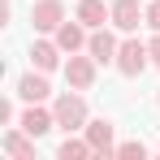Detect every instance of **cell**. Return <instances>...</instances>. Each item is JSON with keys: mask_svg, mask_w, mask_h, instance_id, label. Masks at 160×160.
<instances>
[{"mask_svg": "<svg viewBox=\"0 0 160 160\" xmlns=\"http://www.w3.org/2000/svg\"><path fill=\"white\" fill-rule=\"evenodd\" d=\"M126 78H138L147 65H152V52H147V43H138V39H126L121 48H117V61H112Z\"/></svg>", "mask_w": 160, "mask_h": 160, "instance_id": "7a4b0ae2", "label": "cell"}, {"mask_svg": "<svg viewBox=\"0 0 160 160\" xmlns=\"http://www.w3.org/2000/svg\"><path fill=\"white\" fill-rule=\"evenodd\" d=\"M117 156H121V160H143V156H147V147H143L138 138H130V143H121V147H117Z\"/></svg>", "mask_w": 160, "mask_h": 160, "instance_id": "9a60e30c", "label": "cell"}, {"mask_svg": "<svg viewBox=\"0 0 160 160\" xmlns=\"http://www.w3.org/2000/svg\"><path fill=\"white\" fill-rule=\"evenodd\" d=\"M95 56L87 52V56H78V52H69V61H65V82L74 87V91H91V82H95Z\"/></svg>", "mask_w": 160, "mask_h": 160, "instance_id": "3957f363", "label": "cell"}, {"mask_svg": "<svg viewBox=\"0 0 160 160\" xmlns=\"http://www.w3.org/2000/svg\"><path fill=\"white\" fill-rule=\"evenodd\" d=\"M18 95H22L26 104H43V100L52 95V87H48V78H43V69L22 74V78H18Z\"/></svg>", "mask_w": 160, "mask_h": 160, "instance_id": "8992f818", "label": "cell"}, {"mask_svg": "<svg viewBox=\"0 0 160 160\" xmlns=\"http://www.w3.org/2000/svg\"><path fill=\"white\" fill-rule=\"evenodd\" d=\"M147 52H152V65H160V30H156V39L147 43Z\"/></svg>", "mask_w": 160, "mask_h": 160, "instance_id": "e0dca14e", "label": "cell"}, {"mask_svg": "<svg viewBox=\"0 0 160 160\" xmlns=\"http://www.w3.org/2000/svg\"><path fill=\"white\" fill-rule=\"evenodd\" d=\"M52 112H56V126H61L65 134H74V130H87V100H82L78 91H74V87L56 95Z\"/></svg>", "mask_w": 160, "mask_h": 160, "instance_id": "6da1fadb", "label": "cell"}, {"mask_svg": "<svg viewBox=\"0 0 160 160\" xmlns=\"http://www.w3.org/2000/svg\"><path fill=\"white\" fill-rule=\"evenodd\" d=\"M56 156H61V160H87V156H95V147H91V138H74V134H65V143L56 147Z\"/></svg>", "mask_w": 160, "mask_h": 160, "instance_id": "5bb4252c", "label": "cell"}, {"mask_svg": "<svg viewBox=\"0 0 160 160\" xmlns=\"http://www.w3.org/2000/svg\"><path fill=\"white\" fill-rule=\"evenodd\" d=\"M87 138H91L95 156H117V143H112V121H108V117L87 121Z\"/></svg>", "mask_w": 160, "mask_h": 160, "instance_id": "52a82bcc", "label": "cell"}, {"mask_svg": "<svg viewBox=\"0 0 160 160\" xmlns=\"http://www.w3.org/2000/svg\"><path fill=\"white\" fill-rule=\"evenodd\" d=\"M117 48H121V43H117V39H112V35H108L104 26H95V30H91V39H87V52L95 56L100 65H108V61H117Z\"/></svg>", "mask_w": 160, "mask_h": 160, "instance_id": "4fadbf2b", "label": "cell"}, {"mask_svg": "<svg viewBox=\"0 0 160 160\" xmlns=\"http://www.w3.org/2000/svg\"><path fill=\"white\" fill-rule=\"evenodd\" d=\"M61 52H65V48H61L56 39H35V43H30V61H35V69H43V74H52L56 65H61Z\"/></svg>", "mask_w": 160, "mask_h": 160, "instance_id": "9c48e42d", "label": "cell"}, {"mask_svg": "<svg viewBox=\"0 0 160 160\" xmlns=\"http://www.w3.org/2000/svg\"><path fill=\"white\" fill-rule=\"evenodd\" d=\"M30 22H35V30L52 35V30L65 22V4H61V0H35V9H30Z\"/></svg>", "mask_w": 160, "mask_h": 160, "instance_id": "277c9868", "label": "cell"}, {"mask_svg": "<svg viewBox=\"0 0 160 160\" xmlns=\"http://www.w3.org/2000/svg\"><path fill=\"white\" fill-rule=\"evenodd\" d=\"M147 26L160 30V0H152V4H147Z\"/></svg>", "mask_w": 160, "mask_h": 160, "instance_id": "2e32d148", "label": "cell"}, {"mask_svg": "<svg viewBox=\"0 0 160 160\" xmlns=\"http://www.w3.org/2000/svg\"><path fill=\"white\" fill-rule=\"evenodd\" d=\"M0 147H4L13 160H35V134H26L22 126H18V130H9L4 138H0Z\"/></svg>", "mask_w": 160, "mask_h": 160, "instance_id": "7c38bea8", "label": "cell"}, {"mask_svg": "<svg viewBox=\"0 0 160 160\" xmlns=\"http://www.w3.org/2000/svg\"><path fill=\"white\" fill-rule=\"evenodd\" d=\"M78 18L87 30H95V26H104V22H112V4H104V0H78Z\"/></svg>", "mask_w": 160, "mask_h": 160, "instance_id": "30bf717a", "label": "cell"}, {"mask_svg": "<svg viewBox=\"0 0 160 160\" xmlns=\"http://www.w3.org/2000/svg\"><path fill=\"white\" fill-rule=\"evenodd\" d=\"M52 126H56V112H52V108H43V104H26V112H22V130H26V134L43 138Z\"/></svg>", "mask_w": 160, "mask_h": 160, "instance_id": "ba28073f", "label": "cell"}, {"mask_svg": "<svg viewBox=\"0 0 160 160\" xmlns=\"http://www.w3.org/2000/svg\"><path fill=\"white\" fill-rule=\"evenodd\" d=\"M52 39L65 48V52H78V48H87V39H91V35H87V26L74 18V22H61V26L52 30Z\"/></svg>", "mask_w": 160, "mask_h": 160, "instance_id": "8fae6325", "label": "cell"}, {"mask_svg": "<svg viewBox=\"0 0 160 160\" xmlns=\"http://www.w3.org/2000/svg\"><path fill=\"white\" fill-rule=\"evenodd\" d=\"M156 104H160V95H156Z\"/></svg>", "mask_w": 160, "mask_h": 160, "instance_id": "ac0fdd59", "label": "cell"}, {"mask_svg": "<svg viewBox=\"0 0 160 160\" xmlns=\"http://www.w3.org/2000/svg\"><path fill=\"white\" fill-rule=\"evenodd\" d=\"M143 22H147V9H143L138 0H112V26L117 30L130 35V30H138Z\"/></svg>", "mask_w": 160, "mask_h": 160, "instance_id": "5b68a950", "label": "cell"}]
</instances>
